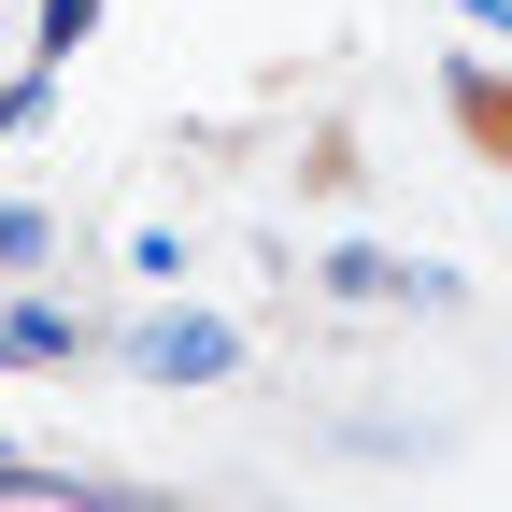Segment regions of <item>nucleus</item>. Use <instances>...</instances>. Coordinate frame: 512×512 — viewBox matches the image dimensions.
Listing matches in <instances>:
<instances>
[{"label": "nucleus", "mask_w": 512, "mask_h": 512, "mask_svg": "<svg viewBox=\"0 0 512 512\" xmlns=\"http://www.w3.org/2000/svg\"><path fill=\"white\" fill-rule=\"evenodd\" d=\"M86 328H72V313H57V299H0V370H43V356H72Z\"/></svg>", "instance_id": "f257e3e1"}, {"label": "nucleus", "mask_w": 512, "mask_h": 512, "mask_svg": "<svg viewBox=\"0 0 512 512\" xmlns=\"http://www.w3.org/2000/svg\"><path fill=\"white\" fill-rule=\"evenodd\" d=\"M328 285H356V299H456L441 271H399V256H328Z\"/></svg>", "instance_id": "f03ea898"}, {"label": "nucleus", "mask_w": 512, "mask_h": 512, "mask_svg": "<svg viewBox=\"0 0 512 512\" xmlns=\"http://www.w3.org/2000/svg\"><path fill=\"white\" fill-rule=\"evenodd\" d=\"M143 370H228V328H143Z\"/></svg>", "instance_id": "7ed1b4c3"}]
</instances>
